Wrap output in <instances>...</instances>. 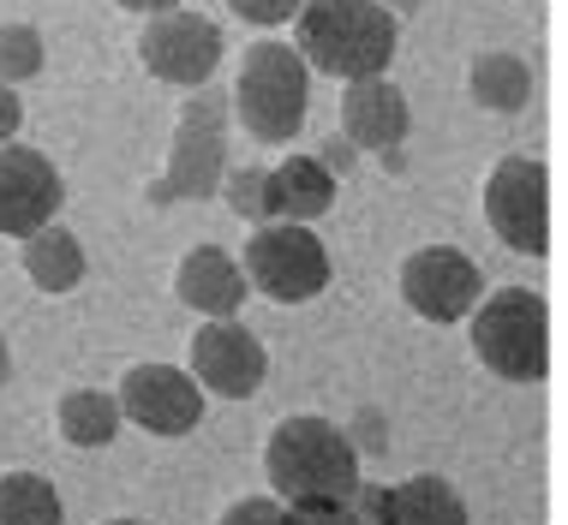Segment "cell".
Segmentation results:
<instances>
[{
    "instance_id": "8fae6325",
    "label": "cell",
    "mask_w": 568,
    "mask_h": 525,
    "mask_svg": "<svg viewBox=\"0 0 568 525\" xmlns=\"http://www.w3.org/2000/svg\"><path fill=\"white\" fill-rule=\"evenodd\" d=\"M270 377V352L245 322L234 317H216L192 334V382L204 394H222V400H252Z\"/></svg>"
},
{
    "instance_id": "7a4b0ae2",
    "label": "cell",
    "mask_w": 568,
    "mask_h": 525,
    "mask_svg": "<svg viewBox=\"0 0 568 525\" xmlns=\"http://www.w3.org/2000/svg\"><path fill=\"white\" fill-rule=\"evenodd\" d=\"M264 477L282 502H300V496L347 502L359 490V447L347 442L342 424L317 419V412H300V419H282L270 430Z\"/></svg>"
},
{
    "instance_id": "8992f818",
    "label": "cell",
    "mask_w": 568,
    "mask_h": 525,
    "mask_svg": "<svg viewBox=\"0 0 568 525\" xmlns=\"http://www.w3.org/2000/svg\"><path fill=\"white\" fill-rule=\"evenodd\" d=\"M227 174V102L222 96H192L180 107L174 126V156H168V174L150 185L156 204H180V197H210Z\"/></svg>"
},
{
    "instance_id": "2e32d148",
    "label": "cell",
    "mask_w": 568,
    "mask_h": 525,
    "mask_svg": "<svg viewBox=\"0 0 568 525\" xmlns=\"http://www.w3.org/2000/svg\"><path fill=\"white\" fill-rule=\"evenodd\" d=\"M24 275H30V287H42V292H72L84 281V245H79V234H67L60 222L24 234Z\"/></svg>"
},
{
    "instance_id": "ba28073f",
    "label": "cell",
    "mask_w": 568,
    "mask_h": 525,
    "mask_svg": "<svg viewBox=\"0 0 568 525\" xmlns=\"http://www.w3.org/2000/svg\"><path fill=\"white\" fill-rule=\"evenodd\" d=\"M138 60H144L150 79L197 90L210 84V72L222 66V30L204 19V12H156L138 37Z\"/></svg>"
},
{
    "instance_id": "d4e9b609",
    "label": "cell",
    "mask_w": 568,
    "mask_h": 525,
    "mask_svg": "<svg viewBox=\"0 0 568 525\" xmlns=\"http://www.w3.org/2000/svg\"><path fill=\"white\" fill-rule=\"evenodd\" d=\"M227 7H234L245 24H257V30H275V24H287V19H294V12L305 7V0H227Z\"/></svg>"
},
{
    "instance_id": "5bb4252c",
    "label": "cell",
    "mask_w": 568,
    "mask_h": 525,
    "mask_svg": "<svg viewBox=\"0 0 568 525\" xmlns=\"http://www.w3.org/2000/svg\"><path fill=\"white\" fill-rule=\"evenodd\" d=\"M174 292H180V305H192L204 322H216V317H240V305L252 287H245V269L222 251V245H197V251L180 257Z\"/></svg>"
},
{
    "instance_id": "52a82bcc",
    "label": "cell",
    "mask_w": 568,
    "mask_h": 525,
    "mask_svg": "<svg viewBox=\"0 0 568 525\" xmlns=\"http://www.w3.org/2000/svg\"><path fill=\"white\" fill-rule=\"evenodd\" d=\"M485 222L509 251L520 257H545L550 251V179L539 162L509 156L490 167L485 179Z\"/></svg>"
},
{
    "instance_id": "e0dca14e",
    "label": "cell",
    "mask_w": 568,
    "mask_h": 525,
    "mask_svg": "<svg viewBox=\"0 0 568 525\" xmlns=\"http://www.w3.org/2000/svg\"><path fill=\"white\" fill-rule=\"evenodd\" d=\"M389 525H467V502L449 477L419 472L389 484Z\"/></svg>"
},
{
    "instance_id": "f546056e",
    "label": "cell",
    "mask_w": 568,
    "mask_h": 525,
    "mask_svg": "<svg viewBox=\"0 0 568 525\" xmlns=\"http://www.w3.org/2000/svg\"><path fill=\"white\" fill-rule=\"evenodd\" d=\"M114 7H126V12H144V19H156V12H174L180 0H114Z\"/></svg>"
},
{
    "instance_id": "7402d4cb",
    "label": "cell",
    "mask_w": 568,
    "mask_h": 525,
    "mask_svg": "<svg viewBox=\"0 0 568 525\" xmlns=\"http://www.w3.org/2000/svg\"><path fill=\"white\" fill-rule=\"evenodd\" d=\"M42 30L37 24H0V84H24L42 72Z\"/></svg>"
},
{
    "instance_id": "f1b7e54d",
    "label": "cell",
    "mask_w": 568,
    "mask_h": 525,
    "mask_svg": "<svg viewBox=\"0 0 568 525\" xmlns=\"http://www.w3.org/2000/svg\"><path fill=\"white\" fill-rule=\"evenodd\" d=\"M347 442L353 447H372V454H377V447H383V419H377V412H359V436L347 430Z\"/></svg>"
},
{
    "instance_id": "5b68a950",
    "label": "cell",
    "mask_w": 568,
    "mask_h": 525,
    "mask_svg": "<svg viewBox=\"0 0 568 525\" xmlns=\"http://www.w3.org/2000/svg\"><path fill=\"white\" fill-rule=\"evenodd\" d=\"M245 287L275 305H305L329 287V251L305 222H264L245 239Z\"/></svg>"
},
{
    "instance_id": "3957f363",
    "label": "cell",
    "mask_w": 568,
    "mask_h": 525,
    "mask_svg": "<svg viewBox=\"0 0 568 525\" xmlns=\"http://www.w3.org/2000/svg\"><path fill=\"white\" fill-rule=\"evenodd\" d=\"M234 114L257 144H294L305 114H312V66L294 42H257L240 60Z\"/></svg>"
},
{
    "instance_id": "277c9868",
    "label": "cell",
    "mask_w": 568,
    "mask_h": 525,
    "mask_svg": "<svg viewBox=\"0 0 568 525\" xmlns=\"http://www.w3.org/2000/svg\"><path fill=\"white\" fill-rule=\"evenodd\" d=\"M479 364L497 382H545L550 370V311L532 287H497L467 311Z\"/></svg>"
},
{
    "instance_id": "6da1fadb",
    "label": "cell",
    "mask_w": 568,
    "mask_h": 525,
    "mask_svg": "<svg viewBox=\"0 0 568 525\" xmlns=\"http://www.w3.org/2000/svg\"><path fill=\"white\" fill-rule=\"evenodd\" d=\"M300 19V60L324 79L359 84V79H383L402 42V19L383 0H305L294 12Z\"/></svg>"
},
{
    "instance_id": "ac0fdd59",
    "label": "cell",
    "mask_w": 568,
    "mask_h": 525,
    "mask_svg": "<svg viewBox=\"0 0 568 525\" xmlns=\"http://www.w3.org/2000/svg\"><path fill=\"white\" fill-rule=\"evenodd\" d=\"M120 400L109 389H72V394H60V406H54V430H60V442H72V447H109L120 436Z\"/></svg>"
},
{
    "instance_id": "9a60e30c",
    "label": "cell",
    "mask_w": 568,
    "mask_h": 525,
    "mask_svg": "<svg viewBox=\"0 0 568 525\" xmlns=\"http://www.w3.org/2000/svg\"><path fill=\"white\" fill-rule=\"evenodd\" d=\"M335 204V174L317 156H287L282 167H270V215L275 222H305L329 215Z\"/></svg>"
},
{
    "instance_id": "44dd1931",
    "label": "cell",
    "mask_w": 568,
    "mask_h": 525,
    "mask_svg": "<svg viewBox=\"0 0 568 525\" xmlns=\"http://www.w3.org/2000/svg\"><path fill=\"white\" fill-rule=\"evenodd\" d=\"M216 192L227 197V209H234L240 222H252V227L275 222L270 215V167H234V174H222Z\"/></svg>"
},
{
    "instance_id": "cb8c5ba5",
    "label": "cell",
    "mask_w": 568,
    "mask_h": 525,
    "mask_svg": "<svg viewBox=\"0 0 568 525\" xmlns=\"http://www.w3.org/2000/svg\"><path fill=\"white\" fill-rule=\"evenodd\" d=\"M222 525H287V502L282 496H240L222 514Z\"/></svg>"
},
{
    "instance_id": "4316f807",
    "label": "cell",
    "mask_w": 568,
    "mask_h": 525,
    "mask_svg": "<svg viewBox=\"0 0 568 525\" xmlns=\"http://www.w3.org/2000/svg\"><path fill=\"white\" fill-rule=\"evenodd\" d=\"M317 162H324V167H329V174H335V179H342V174H353V162H359V150H353V144H347V137H342V132H335V137H324V156H317Z\"/></svg>"
},
{
    "instance_id": "4fadbf2b",
    "label": "cell",
    "mask_w": 568,
    "mask_h": 525,
    "mask_svg": "<svg viewBox=\"0 0 568 525\" xmlns=\"http://www.w3.org/2000/svg\"><path fill=\"white\" fill-rule=\"evenodd\" d=\"M413 132V107L402 96V84H389V72L383 79H359L347 84L342 96V137L353 150H402Z\"/></svg>"
},
{
    "instance_id": "7c38bea8",
    "label": "cell",
    "mask_w": 568,
    "mask_h": 525,
    "mask_svg": "<svg viewBox=\"0 0 568 525\" xmlns=\"http://www.w3.org/2000/svg\"><path fill=\"white\" fill-rule=\"evenodd\" d=\"M60 167L30 144H0V234L24 239L60 215Z\"/></svg>"
},
{
    "instance_id": "ffe728a7",
    "label": "cell",
    "mask_w": 568,
    "mask_h": 525,
    "mask_svg": "<svg viewBox=\"0 0 568 525\" xmlns=\"http://www.w3.org/2000/svg\"><path fill=\"white\" fill-rule=\"evenodd\" d=\"M0 525H60V490L42 472L0 477Z\"/></svg>"
},
{
    "instance_id": "83f0119b",
    "label": "cell",
    "mask_w": 568,
    "mask_h": 525,
    "mask_svg": "<svg viewBox=\"0 0 568 525\" xmlns=\"http://www.w3.org/2000/svg\"><path fill=\"white\" fill-rule=\"evenodd\" d=\"M19 126H24V102L12 96V84H0V144H12Z\"/></svg>"
},
{
    "instance_id": "603a6c76",
    "label": "cell",
    "mask_w": 568,
    "mask_h": 525,
    "mask_svg": "<svg viewBox=\"0 0 568 525\" xmlns=\"http://www.w3.org/2000/svg\"><path fill=\"white\" fill-rule=\"evenodd\" d=\"M287 525H359L347 502H329V496H300L287 502Z\"/></svg>"
},
{
    "instance_id": "1f68e13d",
    "label": "cell",
    "mask_w": 568,
    "mask_h": 525,
    "mask_svg": "<svg viewBox=\"0 0 568 525\" xmlns=\"http://www.w3.org/2000/svg\"><path fill=\"white\" fill-rule=\"evenodd\" d=\"M109 525H150V519H109Z\"/></svg>"
},
{
    "instance_id": "4dcf8cb0",
    "label": "cell",
    "mask_w": 568,
    "mask_h": 525,
    "mask_svg": "<svg viewBox=\"0 0 568 525\" xmlns=\"http://www.w3.org/2000/svg\"><path fill=\"white\" fill-rule=\"evenodd\" d=\"M12 382V347H7V334H0V389Z\"/></svg>"
},
{
    "instance_id": "9c48e42d",
    "label": "cell",
    "mask_w": 568,
    "mask_h": 525,
    "mask_svg": "<svg viewBox=\"0 0 568 525\" xmlns=\"http://www.w3.org/2000/svg\"><path fill=\"white\" fill-rule=\"evenodd\" d=\"M114 400H120V419L150 430V436H192L197 419H204V389L180 364H132L120 377Z\"/></svg>"
},
{
    "instance_id": "d6986e66",
    "label": "cell",
    "mask_w": 568,
    "mask_h": 525,
    "mask_svg": "<svg viewBox=\"0 0 568 525\" xmlns=\"http://www.w3.org/2000/svg\"><path fill=\"white\" fill-rule=\"evenodd\" d=\"M467 84H473V102L490 107V114H520L532 96V66L520 54H503V49H490L473 60V72H467Z\"/></svg>"
},
{
    "instance_id": "484cf974",
    "label": "cell",
    "mask_w": 568,
    "mask_h": 525,
    "mask_svg": "<svg viewBox=\"0 0 568 525\" xmlns=\"http://www.w3.org/2000/svg\"><path fill=\"white\" fill-rule=\"evenodd\" d=\"M347 507L359 525H389V484H365L359 477V490L347 496Z\"/></svg>"
},
{
    "instance_id": "30bf717a",
    "label": "cell",
    "mask_w": 568,
    "mask_h": 525,
    "mask_svg": "<svg viewBox=\"0 0 568 525\" xmlns=\"http://www.w3.org/2000/svg\"><path fill=\"white\" fill-rule=\"evenodd\" d=\"M402 299L425 322H460L485 299V275L455 245H425V251H413L402 262Z\"/></svg>"
}]
</instances>
